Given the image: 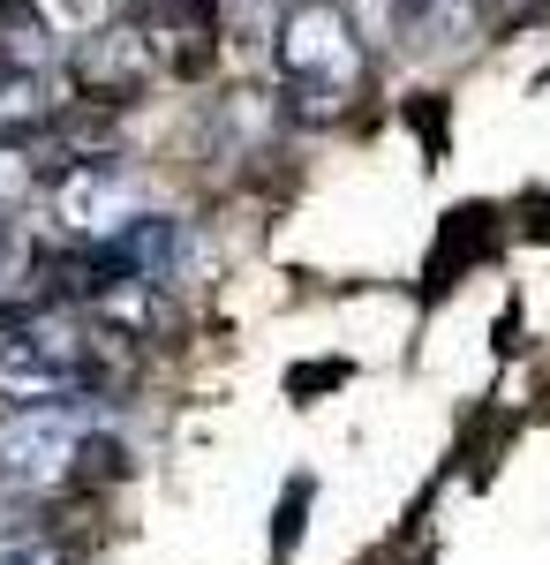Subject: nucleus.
Masks as SVG:
<instances>
[{"mask_svg": "<svg viewBox=\"0 0 550 565\" xmlns=\"http://www.w3.org/2000/svg\"><path fill=\"white\" fill-rule=\"evenodd\" d=\"M114 332L84 309H8L0 324V407H84L114 385Z\"/></svg>", "mask_w": 550, "mask_h": 565, "instance_id": "f257e3e1", "label": "nucleus"}, {"mask_svg": "<svg viewBox=\"0 0 550 565\" xmlns=\"http://www.w3.org/2000/svg\"><path fill=\"white\" fill-rule=\"evenodd\" d=\"M279 84L295 98V114H309V121H332L362 98L370 45H362L355 15L339 0H287V15H279Z\"/></svg>", "mask_w": 550, "mask_h": 565, "instance_id": "f03ea898", "label": "nucleus"}, {"mask_svg": "<svg viewBox=\"0 0 550 565\" xmlns=\"http://www.w3.org/2000/svg\"><path fill=\"white\" fill-rule=\"evenodd\" d=\"M39 212H45V234H53L61 249H91V242H106V234H114L128 212H144V204H136L128 159H114V151H76V159L39 189Z\"/></svg>", "mask_w": 550, "mask_h": 565, "instance_id": "7ed1b4c3", "label": "nucleus"}, {"mask_svg": "<svg viewBox=\"0 0 550 565\" xmlns=\"http://www.w3.org/2000/svg\"><path fill=\"white\" fill-rule=\"evenodd\" d=\"M84 437V407H0V490H23V498L76 490Z\"/></svg>", "mask_w": 550, "mask_h": 565, "instance_id": "20e7f679", "label": "nucleus"}, {"mask_svg": "<svg viewBox=\"0 0 550 565\" xmlns=\"http://www.w3.org/2000/svg\"><path fill=\"white\" fill-rule=\"evenodd\" d=\"M136 31L167 76H204L219 61V0H136Z\"/></svg>", "mask_w": 550, "mask_h": 565, "instance_id": "39448f33", "label": "nucleus"}, {"mask_svg": "<svg viewBox=\"0 0 550 565\" xmlns=\"http://www.w3.org/2000/svg\"><path fill=\"white\" fill-rule=\"evenodd\" d=\"M68 106H76V76H61L53 61L0 68V143H31V136H45Z\"/></svg>", "mask_w": 550, "mask_h": 565, "instance_id": "423d86ee", "label": "nucleus"}, {"mask_svg": "<svg viewBox=\"0 0 550 565\" xmlns=\"http://www.w3.org/2000/svg\"><path fill=\"white\" fill-rule=\"evenodd\" d=\"M498 0H392V31L408 53H467L490 31Z\"/></svg>", "mask_w": 550, "mask_h": 565, "instance_id": "0eeeda50", "label": "nucleus"}, {"mask_svg": "<svg viewBox=\"0 0 550 565\" xmlns=\"http://www.w3.org/2000/svg\"><path fill=\"white\" fill-rule=\"evenodd\" d=\"M39 196V159L23 143H0V226H15V212Z\"/></svg>", "mask_w": 550, "mask_h": 565, "instance_id": "6e6552de", "label": "nucleus"}, {"mask_svg": "<svg viewBox=\"0 0 550 565\" xmlns=\"http://www.w3.org/2000/svg\"><path fill=\"white\" fill-rule=\"evenodd\" d=\"M23 535H39L31 498H23V490H8V498H0V551H8V543H23Z\"/></svg>", "mask_w": 550, "mask_h": 565, "instance_id": "1a4fd4ad", "label": "nucleus"}, {"mask_svg": "<svg viewBox=\"0 0 550 565\" xmlns=\"http://www.w3.org/2000/svg\"><path fill=\"white\" fill-rule=\"evenodd\" d=\"M0 565H68V551H53V543H39V535H23V543L0 551Z\"/></svg>", "mask_w": 550, "mask_h": 565, "instance_id": "9d476101", "label": "nucleus"}, {"mask_svg": "<svg viewBox=\"0 0 550 565\" xmlns=\"http://www.w3.org/2000/svg\"><path fill=\"white\" fill-rule=\"evenodd\" d=\"M15 271H23V257H15V234H8V226H0V295H8V287H15Z\"/></svg>", "mask_w": 550, "mask_h": 565, "instance_id": "9b49d317", "label": "nucleus"}, {"mask_svg": "<svg viewBox=\"0 0 550 565\" xmlns=\"http://www.w3.org/2000/svg\"><path fill=\"white\" fill-rule=\"evenodd\" d=\"M528 234H550V204H536V218H528Z\"/></svg>", "mask_w": 550, "mask_h": 565, "instance_id": "f8f14e48", "label": "nucleus"}]
</instances>
